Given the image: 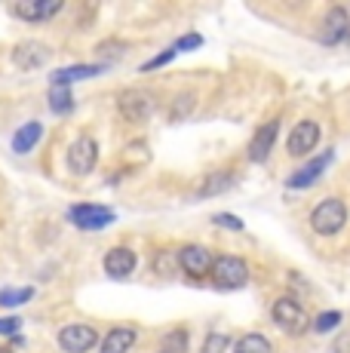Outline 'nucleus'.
<instances>
[{"instance_id": "obj_14", "label": "nucleus", "mask_w": 350, "mask_h": 353, "mask_svg": "<svg viewBox=\"0 0 350 353\" xmlns=\"http://www.w3.org/2000/svg\"><path fill=\"white\" fill-rule=\"evenodd\" d=\"M52 52L56 50H52L50 43H43V40H19L10 50V62H12V68L28 74V71H40V68L50 65Z\"/></svg>"}, {"instance_id": "obj_25", "label": "nucleus", "mask_w": 350, "mask_h": 353, "mask_svg": "<svg viewBox=\"0 0 350 353\" xmlns=\"http://www.w3.org/2000/svg\"><path fill=\"white\" fill-rule=\"evenodd\" d=\"M123 56H130V43L126 40H120V37H105L102 43H96V59H99V65H105V68H111L117 59H123Z\"/></svg>"}, {"instance_id": "obj_23", "label": "nucleus", "mask_w": 350, "mask_h": 353, "mask_svg": "<svg viewBox=\"0 0 350 353\" xmlns=\"http://www.w3.org/2000/svg\"><path fill=\"white\" fill-rule=\"evenodd\" d=\"M46 108H50L56 117H68V114H74L77 99H74L71 86H50V92H46Z\"/></svg>"}, {"instance_id": "obj_7", "label": "nucleus", "mask_w": 350, "mask_h": 353, "mask_svg": "<svg viewBox=\"0 0 350 353\" xmlns=\"http://www.w3.org/2000/svg\"><path fill=\"white\" fill-rule=\"evenodd\" d=\"M65 10H68L65 0H12V3L6 6V12H10L16 22H22V25L56 22Z\"/></svg>"}, {"instance_id": "obj_15", "label": "nucleus", "mask_w": 350, "mask_h": 353, "mask_svg": "<svg viewBox=\"0 0 350 353\" xmlns=\"http://www.w3.org/2000/svg\"><path fill=\"white\" fill-rule=\"evenodd\" d=\"M240 181V172L234 166H218L203 172V179L194 188V200H212V196H225L227 191H234Z\"/></svg>"}, {"instance_id": "obj_35", "label": "nucleus", "mask_w": 350, "mask_h": 353, "mask_svg": "<svg viewBox=\"0 0 350 353\" xmlns=\"http://www.w3.org/2000/svg\"><path fill=\"white\" fill-rule=\"evenodd\" d=\"M10 347H12V350H22V347H25V338H22V335H12V338H10Z\"/></svg>"}, {"instance_id": "obj_12", "label": "nucleus", "mask_w": 350, "mask_h": 353, "mask_svg": "<svg viewBox=\"0 0 350 353\" xmlns=\"http://www.w3.org/2000/svg\"><path fill=\"white\" fill-rule=\"evenodd\" d=\"M65 219L71 221L77 230H86V234H96V230H105L117 221V212L111 206H102V203H74L68 206Z\"/></svg>"}, {"instance_id": "obj_28", "label": "nucleus", "mask_w": 350, "mask_h": 353, "mask_svg": "<svg viewBox=\"0 0 350 353\" xmlns=\"http://www.w3.org/2000/svg\"><path fill=\"white\" fill-rule=\"evenodd\" d=\"M234 344V338L227 332H206L200 341V353H227Z\"/></svg>"}, {"instance_id": "obj_22", "label": "nucleus", "mask_w": 350, "mask_h": 353, "mask_svg": "<svg viewBox=\"0 0 350 353\" xmlns=\"http://www.w3.org/2000/svg\"><path fill=\"white\" fill-rule=\"evenodd\" d=\"M157 344L163 353H191V332L187 325H169Z\"/></svg>"}, {"instance_id": "obj_19", "label": "nucleus", "mask_w": 350, "mask_h": 353, "mask_svg": "<svg viewBox=\"0 0 350 353\" xmlns=\"http://www.w3.org/2000/svg\"><path fill=\"white\" fill-rule=\"evenodd\" d=\"M40 139H43V123H40V120H28V123H22L16 132H12L10 148H12V154H19V157H28V154L37 151Z\"/></svg>"}, {"instance_id": "obj_2", "label": "nucleus", "mask_w": 350, "mask_h": 353, "mask_svg": "<svg viewBox=\"0 0 350 353\" xmlns=\"http://www.w3.org/2000/svg\"><path fill=\"white\" fill-rule=\"evenodd\" d=\"M114 105H117V114L126 126H147L157 114V92L147 86H123Z\"/></svg>"}, {"instance_id": "obj_33", "label": "nucleus", "mask_w": 350, "mask_h": 353, "mask_svg": "<svg viewBox=\"0 0 350 353\" xmlns=\"http://www.w3.org/2000/svg\"><path fill=\"white\" fill-rule=\"evenodd\" d=\"M172 46H175V52H194V50H200V46H203V34H197V31L181 34Z\"/></svg>"}, {"instance_id": "obj_6", "label": "nucleus", "mask_w": 350, "mask_h": 353, "mask_svg": "<svg viewBox=\"0 0 350 353\" xmlns=\"http://www.w3.org/2000/svg\"><path fill=\"white\" fill-rule=\"evenodd\" d=\"M175 258H178V274L187 276L191 283H209L212 264H215V252L206 243L200 240H187L175 249Z\"/></svg>"}, {"instance_id": "obj_1", "label": "nucleus", "mask_w": 350, "mask_h": 353, "mask_svg": "<svg viewBox=\"0 0 350 353\" xmlns=\"http://www.w3.org/2000/svg\"><path fill=\"white\" fill-rule=\"evenodd\" d=\"M307 230L320 240H335L350 228V203L341 194H329L311 206L307 212Z\"/></svg>"}, {"instance_id": "obj_4", "label": "nucleus", "mask_w": 350, "mask_h": 353, "mask_svg": "<svg viewBox=\"0 0 350 353\" xmlns=\"http://www.w3.org/2000/svg\"><path fill=\"white\" fill-rule=\"evenodd\" d=\"M252 280V264L249 258L237 255V252H218L212 264V274H209V286L218 292H237L249 286Z\"/></svg>"}, {"instance_id": "obj_31", "label": "nucleus", "mask_w": 350, "mask_h": 353, "mask_svg": "<svg viewBox=\"0 0 350 353\" xmlns=\"http://www.w3.org/2000/svg\"><path fill=\"white\" fill-rule=\"evenodd\" d=\"M212 225L215 228H225V230H234V234H243V230H246L243 219H240V215H234V212H215L212 215Z\"/></svg>"}, {"instance_id": "obj_32", "label": "nucleus", "mask_w": 350, "mask_h": 353, "mask_svg": "<svg viewBox=\"0 0 350 353\" xmlns=\"http://www.w3.org/2000/svg\"><path fill=\"white\" fill-rule=\"evenodd\" d=\"M22 316H16V314H10V316H0V338L3 341H10L12 335H22Z\"/></svg>"}, {"instance_id": "obj_13", "label": "nucleus", "mask_w": 350, "mask_h": 353, "mask_svg": "<svg viewBox=\"0 0 350 353\" xmlns=\"http://www.w3.org/2000/svg\"><path fill=\"white\" fill-rule=\"evenodd\" d=\"M316 40H320L322 46L350 43V10L344 3H332V6H326V10H322Z\"/></svg>"}, {"instance_id": "obj_29", "label": "nucleus", "mask_w": 350, "mask_h": 353, "mask_svg": "<svg viewBox=\"0 0 350 353\" xmlns=\"http://www.w3.org/2000/svg\"><path fill=\"white\" fill-rule=\"evenodd\" d=\"M175 56H178V52H175V46H166L163 52H157V56H151V59H147V62H141V65H138V71H141V74L160 71V68H166V65H169Z\"/></svg>"}, {"instance_id": "obj_16", "label": "nucleus", "mask_w": 350, "mask_h": 353, "mask_svg": "<svg viewBox=\"0 0 350 353\" xmlns=\"http://www.w3.org/2000/svg\"><path fill=\"white\" fill-rule=\"evenodd\" d=\"M136 268H138V255H136L132 246H126V243H114V246H107V252L102 258L105 276H111V280H132Z\"/></svg>"}, {"instance_id": "obj_37", "label": "nucleus", "mask_w": 350, "mask_h": 353, "mask_svg": "<svg viewBox=\"0 0 350 353\" xmlns=\"http://www.w3.org/2000/svg\"><path fill=\"white\" fill-rule=\"evenodd\" d=\"M157 353H163V350H157Z\"/></svg>"}, {"instance_id": "obj_24", "label": "nucleus", "mask_w": 350, "mask_h": 353, "mask_svg": "<svg viewBox=\"0 0 350 353\" xmlns=\"http://www.w3.org/2000/svg\"><path fill=\"white\" fill-rule=\"evenodd\" d=\"M194 108H197V92L194 90L178 92V96H172L169 108H166V120H169V123H181L185 117L194 114Z\"/></svg>"}, {"instance_id": "obj_36", "label": "nucleus", "mask_w": 350, "mask_h": 353, "mask_svg": "<svg viewBox=\"0 0 350 353\" xmlns=\"http://www.w3.org/2000/svg\"><path fill=\"white\" fill-rule=\"evenodd\" d=\"M0 353H16V350H12L10 344H0Z\"/></svg>"}, {"instance_id": "obj_34", "label": "nucleus", "mask_w": 350, "mask_h": 353, "mask_svg": "<svg viewBox=\"0 0 350 353\" xmlns=\"http://www.w3.org/2000/svg\"><path fill=\"white\" fill-rule=\"evenodd\" d=\"M332 353H350V329L341 332V335L332 341Z\"/></svg>"}, {"instance_id": "obj_9", "label": "nucleus", "mask_w": 350, "mask_h": 353, "mask_svg": "<svg viewBox=\"0 0 350 353\" xmlns=\"http://www.w3.org/2000/svg\"><path fill=\"white\" fill-rule=\"evenodd\" d=\"M102 332L92 323H68L56 332V347L62 353H92L99 350Z\"/></svg>"}, {"instance_id": "obj_20", "label": "nucleus", "mask_w": 350, "mask_h": 353, "mask_svg": "<svg viewBox=\"0 0 350 353\" xmlns=\"http://www.w3.org/2000/svg\"><path fill=\"white\" fill-rule=\"evenodd\" d=\"M147 270H151L157 280H163V283L175 280V276H178V258H175V249L160 246L157 252L151 255V261H147Z\"/></svg>"}, {"instance_id": "obj_18", "label": "nucleus", "mask_w": 350, "mask_h": 353, "mask_svg": "<svg viewBox=\"0 0 350 353\" xmlns=\"http://www.w3.org/2000/svg\"><path fill=\"white\" fill-rule=\"evenodd\" d=\"M107 68L99 62H77V65H65L56 68L50 74V86H74V83H83V80H92L99 74H105Z\"/></svg>"}, {"instance_id": "obj_11", "label": "nucleus", "mask_w": 350, "mask_h": 353, "mask_svg": "<svg viewBox=\"0 0 350 353\" xmlns=\"http://www.w3.org/2000/svg\"><path fill=\"white\" fill-rule=\"evenodd\" d=\"M99 139L90 132H80L77 139L68 145V157H65V163H68V172L77 175V179H86V175L96 172L99 166Z\"/></svg>"}, {"instance_id": "obj_5", "label": "nucleus", "mask_w": 350, "mask_h": 353, "mask_svg": "<svg viewBox=\"0 0 350 353\" xmlns=\"http://www.w3.org/2000/svg\"><path fill=\"white\" fill-rule=\"evenodd\" d=\"M322 141V123L320 117H298L286 135V157L289 160H311L313 154H320Z\"/></svg>"}, {"instance_id": "obj_26", "label": "nucleus", "mask_w": 350, "mask_h": 353, "mask_svg": "<svg viewBox=\"0 0 350 353\" xmlns=\"http://www.w3.org/2000/svg\"><path fill=\"white\" fill-rule=\"evenodd\" d=\"M341 323H344V310L329 307V310H320L311 320V332L313 335H329V332H335Z\"/></svg>"}, {"instance_id": "obj_10", "label": "nucleus", "mask_w": 350, "mask_h": 353, "mask_svg": "<svg viewBox=\"0 0 350 353\" xmlns=\"http://www.w3.org/2000/svg\"><path fill=\"white\" fill-rule=\"evenodd\" d=\"M280 132H282V117L280 114L277 117H271V120H265V123L252 132V139H249L246 160L252 163V166H265V163L274 157V148H277V141H280Z\"/></svg>"}, {"instance_id": "obj_8", "label": "nucleus", "mask_w": 350, "mask_h": 353, "mask_svg": "<svg viewBox=\"0 0 350 353\" xmlns=\"http://www.w3.org/2000/svg\"><path fill=\"white\" fill-rule=\"evenodd\" d=\"M332 163H335V148H322V151L313 154L311 160L298 163V169H292L282 185H286V191H307V188H313L316 181L329 172Z\"/></svg>"}, {"instance_id": "obj_3", "label": "nucleus", "mask_w": 350, "mask_h": 353, "mask_svg": "<svg viewBox=\"0 0 350 353\" xmlns=\"http://www.w3.org/2000/svg\"><path fill=\"white\" fill-rule=\"evenodd\" d=\"M311 310L305 307V301L289 292H282L271 301V323L277 325L280 332H286L289 338H301L311 332Z\"/></svg>"}, {"instance_id": "obj_17", "label": "nucleus", "mask_w": 350, "mask_h": 353, "mask_svg": "<svg viewBox=\"0 0 350 353\" xmlns=\"http://www.w3.org/2000/svg\"><path fill=\"white\" fill-rule=\"evenodd\" d=\"M136 344H138V325L117 323L102 332V341H99L96 353H132Z\"/></svg>"}, {"instance_id": "obj_27", "label": "nucleus", "mask_w": 350, "mask_h": 353, "mask_svg": "<svg viewBox=\"0 0 350 353\" xmlns=\"http://www.w3.org/2000/svg\"><path fill=\"white\" fill-rule=\"evenodd\" d=\"M34 301V286H6L0 289V307H22V304Z\"/></svg>"}, {"instance_id": "obj_30", "label": "nucleus", "mask_w": 350, "mask_h": 353, "mask_svg": "<svg viewBox=\"0 0 350 353\" xmlns=\"http://www.w3.org/2000/svg\"><path fill=\"white\" fill-rule=\"evenodd\" d=\"M286 280H289V295H295V292H298L301 298H313V283L307 280V276H301V274H295V270H289Z\"/></svg>"}, {"instance_id": "obj_21", "label": "nucleus", "mask_w": 350, "mask_h": 353, "mask_svg": "<svg viewBox=\"0 0 350 353\" xmlns=\"http://www.w3.org/2000/svg\"><path fill=\"white\" fill-rule=\"evenodd\" d=\"M231 353H274V341L265 332H243L240 338H234Z\"/></svg>"}]
</instances>
